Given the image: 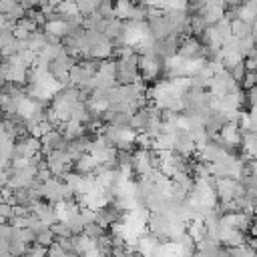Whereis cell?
I'll return each instance as SVG.
<instances>
[{"label":"cell","instance_id":"6da1fadb","mask_svg":"<svg viewBox=\"0 0 257 257\" xmlns=\"http://www.w3.org/2000/svg\"><path fill=\"white\" fill-rule=\"evenodd\" d=\"M137 68H139V76L143 80H153V78H157L161 74L163 60L159 56H155V54H143V56H139Z\"/></svg>","mask_w":257,"mask_h":257},{"label":"cell","instance_id":"7a4b0ae2","mask_svg":"<svg viewBox=\"0 0 257 257\" xmlns=\"http://www.w3.org/2000/svg\"><path fill=\"white\" fill-rule=\"evenodd\" d=\"M201 50H203V44L199 42L197 36H193V34L181 36L179 46H177V54H181L183 58H193V56H201Z\"/></svg>","mask_w":257,"mask_h":257},{"label":"cell","instance_id":"3957f363","mask_svg":"<svg viewBox=\"0 0 257 257\" xmlns=\"http://www.w3.org/2000/svg\"><path fill=\"white\" fill-rule=\"evenodd\" d=\"M157 243H159V239H157L155 233H151V231L141 233L137 237V251H139V255H153V249L157 247Z\"/></svg>","mask_w":257,"mask_h":257},{"label":"cell","instance_id":"277c9868","mask_svg":"<svg viewBox=\"0 0 257 257\" xmlns=\"http://www.w3.org/2000/svg\"><path fill=\"white\" fill-rule=\"evenodd\" d=\"M96 165H98V163H96V159H94L88 151H86V153H82V155H78V157L72 161L74 171H76V173H80V175H84V173H92Z\"/></svg>","mask_w":257,"mask_h":257},{"label":"cell","instance_id":"5b68a950","mask_svg":"<svg viewBox=\"0 0 257 257\" xmlns=\"http://www.w3.org/2000/svg\"><path fill=\"white\" fill-rule=\"evenodd\" d=\"M90 76H92V74H90V72H86V70H84L80 64H76V62L68 68V78H70V82H72L74 86H78V88H82V86L88 82V78H90Z\"/></svg>","mask_w":257,"mask_h":257},{"label":"cell","instance_id":"8992f818","mask_svg":"<svg viewBox=\"0 0 257 257\" xmlns=\"http://www.w3.org/2000/svg\"><path fill=\"white\" fill-rule=\"evenodd\" d=\"M219 135H221L227 143H231V145H239V141H241L239 124H237V122H233V120H227V122L219 128Z\"/></svg>","mask_w":257,"mask_h":257},{"label":"cell","instance_id":"52a82bcc","mask_svg":"<svg viewBox=\"0 0 257 257\" xmlns=\"http://www.w3.org/2000/svg\"><path fill=\"white\" fill-rule=\"evenodd\" d=\"M66 28H68V26H66L64 20H46L44 26H42V30H44L48 36H54V38H58V40L64 38Z\"/></svg>","mask_w":257,"mask_h":257},{"label":"cell","instance_id":"ba28073f","mask_svg":"<svg viewBox=\"0 0 257 257\" xmlns=\"http://www.w3.org/2000/svg\"><path fill=\"white\" fill-rule=\"evenodd\" d=\"M120 32H122V20H118V18H108V20H106V26H104V30H102V34L114 44V42L118 40Z\"/></svg>","mask_w":257,"mask_h":257},{"label":"cell","instance_id":"9c48e42d","mask_svg":"<svg viewBox=\"0 0 257 257\" xmlns=\"http://www.w3.org/2000/svg\"><path fill=\"white\" fill-rule=\"evenodd\" d=\"M253 32H255V24H249V22H245V20H241V18L231 20V34H233V36L243 38V36L253 34Z\"/></svg>","mask_w":257,"mask_h":257},{"label":"cell","instance_id":"30bf717a","mask_svg":"<svg viewBox=\"0 0 257 257\" xmlns=\"http://www.w3.org/2000/svg\"><path fill=\"white\" fill-rule=\"evenodd\" d=\"M227 255H231V257H255L257 251L251 249L247 243H241V245H227Z\"/></svg>","mask_w":257,"mask_h":257},{"label":"cell","instance_id":"8fae6325","mask_svg":"<svg viewBox=\"0 0 257 257\" xmlns=\"http://www.w3.org/2000/svg\"><path fill=\"white\" fill-rule=\"evenodd\" d=\"M26 40H28V48H32L34 52H38V50L46 44V34H44V30L36 28V30L30 32V36H28Z\"/></svg>","mask_w":257,"mask_h":257},{"label":"cell","instance_id":"7c38bea8","mask_svg":"<svg viewBox=\"0 0 257 257\" xmlns=\"http://www.w3.org/2000/svg\"><path fill=\"white\" fill-rule=\"evenodd\" d=\"M135 4L131 2V0H116V4L112 6V14H114V18H118V20H126L128 18V14H131V8H133Z\"/></svg>","mask_w":257,"mask_h":257},{"label":"cell","instance_id":"4fadbf2b","mask_svg":"<svg viewBox=\"0 0 257 257\" xmlns=\"http://www.w3.org/2000/svg\"><path fill=\"white\" fill-rule=\"evenodd\" d=\"M143 133H147L149 137H157L161 133V116H149L145 122Z\"/></svg>","mask_w":257,"mask_h":257},{"label":"cell","instance_id":"5bb4252c","mask_svg":"<svg viewBox=\"0 0 257 257\" xmlns=\"http://www.w3.org/2000/svg\"><path fill=\"white\" fill-rule=\"evenodd\" d=\"M66 223V227H68V231H70V235H76V233H82V229H84V223H82V219L78 217V213H74L70 219H66L64 221Z\"/></svg>","mask_w":257,"mask_h":257},{"label":"cell","instance_id":"9a60e30c","mask_svg":"<svg viewBox=\"0 0 257 257\" xmlns=\"http://www.w3.org/2000/svg\"><path fill=\"white\" fill-rule=\"evenodd\" d=\"M48 229H50V233L54 237H70V231H68V227H66L64 221H54V223L48 225Z\"/></svg>","mask_w":257,"mask_h":257},{"label":"cell","instance_id":"2e32d148","mask_svg":"<svg viewBox=\"0 0 257 257\" xmlns=\"http://www.w3.org/2000/svg\"><path fill=\"white\" fill-rule=\"evenodd\" d=\"M82 233H84V235H88L90 239H98L100 235H104V233H106V229H104L102 225H98V223H88V225H84Z\"/></svg>","mask_w":257,"mask_h":257},{"label":"cell","instance_id":"e0dca14e","mask_svg":"<svg viewBox=\"0 0 257 257\" xmlns=\"http://www.w3.org/2000/svg\"><path fill=\"white\" fill-rule=\"evenodd\" d=\"M78 217L82 219V223H84V225L94 223V221H96V209H90V207L82 205V207H78Z\"/></svg>","mask_w":257,"mask_h":257},{"label":"cell","instance_id":"ac0fdd59","mask_svg":"<svg viewBox=\"0 0 257 257\" xmlns=\"http://www.w3.org/2000/svg\"><path fill=\"white\" fill-rule=\"evenodd\" d=\"M34 237H36V233H34L30 227H18V235H16L14 239H20L22 243L30 245V243H34Z\"/></svg>","mask_w":257,"mask_h":257},{"label":"cell","instance_id":"d6986e66","mask_svg":"<svg viewBox=\"0 0 257 257\" xmlns=\"http://www.w3.org/2000/svg\"><path fill=\"white\" fill-rule=\"evenodd\" d=\"M255 70H245V74L241 76V80H239V88L241 90H247V88H251V86H255Z\"/></svg>","mask_w":257,"mask_h":257},{"label":"cell","instance_id":"ffe728a7","mask_svg":"<svg viewBox=\"0 0 257 257\" xmlns=\"http://www.w3.org/2000/svg\"><path fill=\"white\" fill-rule=\"evenodd\" d=\"M26 243H22L20 239H10L8 241V251H10V255H22V253H26Z\"/></svg>","mask_w":257,"mask_h":257},{"label":"cell","instance_id":"44dd1931","mask_svg":"<svg viewBox=\"0 0 257 257\" xmlns=\"http://www.w3.org/2000/svg\"><path fill=\"white\" fill-rule=\"evenodd\" d=\"M22 16H26V10H24L18 2H14V6L6 12V18H8L10 22H16V20H18V18H22Z\"/></svg>","mask_w":257,"mask_h":257},{"label":"cell","instance_id":"7402d4cb","mask_svg":"<svg viewBox=\"0 0 257 257\" xmlns=\"http://www.w3.org/2000/svg\"><path fill=\"white\" fill-rule=\"evenodd\" d=\"M16 54L20 56V60H22L26 66H32V64L36 62V52H34L32 48H24V50H18Z\"/></svg>","mask_w":257,"mask_h":257},{"label":"cell","instance_id":"603a6c76","mask_svg":"<svg viewBox=\"0 0 257 257\" xmlns=\"http://www.w3.org/2000/svg\"><path fill=\"white\" fill-rule=\"evenodd\" d=\"M34 241H36V243H40V245H44V247H48V245H50V243L54 241V235L50 233V229H44V231L36 233Z\"/></svg>","mask_w":257,"mask_h":257},{"label":"cell","instance_id":"cb8c5ba5","mask_svg":"<svg viewBox=\"0 0 257 257\" xmlns=\"http://www.w3.org/2000/svg\"><path fill=\"white\" fill-rule=\"evenodd\" d=\"M16 24H18V26H22L24 30H28V32H32V30L40 28V26H38L30 16H22V18H18V20H16Z\"/></svg>","mask_w":257,"mask_h":257},{"label":"cell","instance_id":"d4e9b609","mask_svg":"<svg viewBox=\"0 0 257 257\" xmlns=\"http://www.w3.org/2000/svg\"><path fill=\"white\" fill-rule=\"evenodd\" d=\"M10 217H12V205L6 201H0V223H8Z\"/></svg>","mask_w":257,"mask_h":257},{"label":"cell","instance_id":"484cf974","mask_svg":"<svg viewBox=\"0 0 257 257\" xmlns=\"http://www.w3.org/2000/svg\"><path fill=\"white\" fill-rule=\"evenodd\" d=\"M26 253H28V255H46V247L34 241V243H30V245L26 247Z\"/></svg>","mask_w":257,"mask_h":257},{"label":"cell","instance_id":"4316f807","mask_svg":"<svg viewBox=\"0 0 257 257\" xmlns=\"http://www.w3.org/2000/svg\"><path fill=\"white\" fill-rule=\"evenodd\" d=\"M46 253H48V255H60V257H64V255H66V253H64V249L60 247V243H58L56 239L46 247Z\"/></svg>","mask_w":257,"mask_h":257},{"label":"cell","instance_id":"83f0119b","mask_svg":"<svg viewBox=\"0 0 257 257\" xmlns=\"http://www.w3.org/2000/svg\"><path fill=\"white\" fill-rule=\"evenodd\" d=\"M229 72H231V76H233V78L237 80V84H239L241 76L245 74V66H243V60H241V62H237V64H235V66H233V68H231Z\"/></svg>","mask_w":257,"mask_h":257},{"label":"cell","instance_id":"f1b7e54d","mask_svg":"<svg viewBox=\"0 0 257 257\" xmlns=\"http://www.w3.org/2000/svg\"><path fill=\"white\" fill-rule=\"evenodd\" d=\"M12 34H14V38H18V40H26V38L30 36V32H28V30H24L22 26H18V24H14Z\"/></svg>","mask_w":257,"mask_h":257},{"label":"cell","instance_id":"f546056e","mask_svg":"<svg viewBox=\"0 0 257 257\" xmlns=\"http://www.w3.org/2000/svg\"><path fill=\"white\" fill-rule=\"evenodd\" d=\"M243 66L245 70H255L257 68V56H243Z\"/></svg>","mask_w":257,"mask_h":257},{"label":"cell","instance_id":"4dcf8cb0","mask_svg":"<svg viewBox=\"0 0 257 257\" xmlns=\"http://www.w3.org/2000/svg\"><path fill=\"white\" fill-rule=\"evenodd\" d=\"M24 10H32V8H38V0H20L18 2Z\"/></svg>","mask_w":257,"mask_h":257},{"label":"cell","instance_id":"1f68e13d","mask_svg":"<svg viewBox=\"0 0 257 257\" xmlns=\"http://www.w3.org/2000/svg\"><path fill=\"white\" fill-rule=\"evenodd\" d=\"M14 6V0H0V14H6Z\"/></svg>","mask_w":257,"mask_h":257},{"label":"cell","instance_id":"d6a6232c","mask_svg":"<svg viewBox=\"0 0 257 257\" xmlns=\"http://www.w3.org/2000/svg\"><path fill=\"white\" fill-rule=\"evenodd\" d=\"M8 183V171L6 169H0V189Z\"/></svg>","mask_w":257,"mask_h":257},{"label":"cell","instance_id":"836d02e7","mask_svg":"<svg viewBox=\"0 0 257 257\" xmlns=\"http://www.w3.org/2000/svg\"><path fill=\"white\" fill-rule=\"evenodd\" d=\"M0 201H2V195H0Z\"/></svg>","mask_w":257,"mask_h":257}]
</instances>
